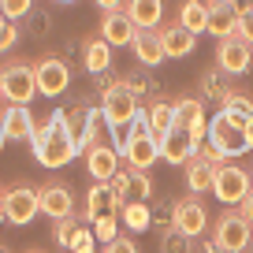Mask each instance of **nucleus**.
Returning a JSON list of instances; mask_svg holds the SVG:
<instances>
[{
    "mask_svg": "<svg viewBox=\"0 0 253 253\" xmlns=\"http://www.w3.org/2000/svg\"><path fill=\"white\" fill-rule=\"evenodd\" d=\"M4 108H8V97H4V89H0V112H4Z\"/></svg>",
    "mask_w": 253,
    "mask_h": 253,
    "instance_id": "47",
    "label": "nucleus"
},
{
    "mask_svg": "<svg viewBox=\"0 0 253 253\" xmlns=\"http://www.w3.org/2000/svg\"><path fill=\"white\" fill-rule=\"evenodd\" d=\"M220 75H223L220 67H216V71H205V75H201V93H205V97H216V101H220V97L227 93V86H223ZM205 97H201V101H205Z\"/></svg>",
    "mask_w": 253,
    "mask_h": 253,
    "instance_id": "32",
    "label": "nucleus"
},
{
    "mask_svg": "<svg viewBox=\"0 0 253 253\" xmlns=\"http://www.w3.org/2000/svg\"><path fill=\"white\" fill-rule=\"evenodd\" d=\"M209 8H231V0H205Z\"/></svg>",
    "mask_w": 253,
    "mask_h": 253,
    "instance_id": "44",
    "label": "nucleus"
},
{
    "mask_svg": "<svg viewBox=\"0 0 253 253\" xmlns=\"http://www.w3.org/2000/svg\"><path fill=\"white\" fill-rule=\"evenodd\" d=\"M134 60L142 63V67H160V63L168 60V52H164V41H160V30H138V38H134Z\"/></svg>",
    "mask_w": 253,
    "mask_h": 253,
    "instance_id": "18",
    "label": "nucleus"
},
{
    "mask_svg": "<svg viewBox=\"0 0 253 253\" xmlns=\"http://www.w3.org/2000/svg\"><path fill=\"white\" fill-rule=\"evenodd\" d=\"M212 242L223 246V250H231V253H246L253 246V223L246 220L242 212H231L227 209L212 227Z\"/></svg>",
    "mask_w": 253,
    "mask_h": 253,
    "instance_id": "7",
    "label": "nucleus"
},
{
    "mask_svg": "<svg viewBox=\"0 0 253 253\" xmlns=\"http://www.w3.org/2000/svg\"><path fill=\"white\" fill-rule=\"evenodd\" d=\"M41 212L52 216V220H67L75 212V194L67 182H48L41 186Z\"/></svg>",
    "mask_w": 253,
    "mask_h": 253,
    "instance_id": "14",
    "label": "nucleus"
},
{
    "mask_svg": "<svg viewBox=\"0 0 253 253\" xmlns=\"http://www.w3.org/2000/svg\"><path fill=\"white\" fill-rule=\"evenodd\" d=\"M34 11V0H0V15L11 19V23H19V19H26Z\"/></svg>",
    "mask_w": 253,
    "mask_h": 253,
    "instance_id": "31",
    "label": "nucleus"
},
{
    "mask_svg": "<svg viewBox=\"0 0 253 253\" xmlns=\"http://www.w3.org/2000/svg\"><path fill=\"white\" fill-rule=\"evenodd\" d=\"M93 4L104 11V15H108V11H119V8H123V0H93Z\"/></svg>",
    "mask_w": 253,
    "mask_h": 253,
    "instance_id": "42",
    "label": "nucleus"
},
{
    "mask_svg": "<svg viewBox=\"0 0 253 253\" xmlns=\"http://www.w3.org/2000/svg\"><path fill=\"white\" fill-rule=\"evenodd\" d=\"M38 130V119L30 116V104H8L0 112V134L4 142H30Z\"/></svg>",
    "mask_w": 253,
    "mask_h": 253,
    "instance_id": "12",
    "label": "nucleus"
},
{
    "mask_svg": "<svg viewBox=\"0 0 253 253\" xmlns=\"http://www.w3.org/2000/svg\"><path fill=\"white\" fill-rule=\"evenodd\" d=\"M194 153H198L194 138H190L186 130H179V126H175L171 134L160 138V160H168V164H182L186 168L190 160H194Z\"/></svg>",
    "mask_w": 253,
    "mask_h": 253,
    "instance_id": "16",
    "label": "nucleus"
},
{
    "mask_svg": "<svg viewBox=\"0 0 253 253\" xmlns=\"http://www.w3.org/2000/svg\"><path fill=\"white\" fill-rule=\"evenodd\" d=\"M246 142H250V149H253V119L246 123Z\"/></svg>",
    "mask_w": 253,
    "mask_h": 253,
    "instance_id": "45",
    "label": "nucleus"
},
{
    "mask_svg": "<svg viewBox=\"0 0 253 253\" xmlns=\"http://www.w3.org/2000/svg\"><path fill=\"white\" fill-rule=\"evenodd\" d=\"M82 67H86L89 75H104L112 67V45L104 38H89L86 45H82Z\"/></svg>",
    "mask_w": 253,
    "mask_h": 253,
    "instance_id": "21",
    "label": "nucleus"
},
{
    "mask_svg": "<svg viewBox=\"0 0 253 253\" xmlns=\"http://www.w3.org/2000/svg\"><path fill=\"white\" fill-rule=\"evenodd\" d=\"M82 157H86V171L93 182H112V175L119 171V157L123 153H116V145H93Z\"/></svg>",
    "mask_w": 253,
    "mask_h": 253,
    "instance_id": "13",
    "label": "nucleus"
},
{
    "mask_svg": "<svg viewBox=\"0 0 253 253\" xmlns=\"http://www.w3.org/2000/svg\"><path fill=\"white\" fill-rule=\"evenodd\" d=\"M201 253H231V250H223V246H216V242H201Z\"/></svg>",
    "mask_w": 253,
    "mask_h": 253,
    "instance_id": "43",
    "label": "nucleus"
},
{
    "mask_svg": "<svg viewBox=\"0 0 253 253\" xmlns=\"http://www.w3.org/2000/svg\"><path fill=\"white\" fill-rule=\"evenodd\" d=\"M250 190H253V175L246 171V168H238L235 160H223V164L216 168V175H212L216 201H223V205H242Z\"/></svg>",
    "mask_w": 253,
    "mask_h": 253,
    "instance_id": "6",
    "label": "nucleus"
},
{
    "mask_svg": "<svg viewBox=\"0 0 253 253\" xmlns=\"http://www.w3.org/2000/svg\"><path fill=\"white\" fill-rule=\"evenodd\" d=\"M238 38H242L246 45H253V11L238 15Z\"/></svg>",
    "mask_w": 253,
    "mask_h": 253,
    "instance_id": "40",
    "label": "nucleus"
},
{
    "mask_svg": "<svg viewBox=\"0 0 253 253\" xmlns=\"http://www.w3.org/2000/svg\"><path fill=\"white\" fill-rule=\"evenodd\" d=\"M212 175H216L212 164H205L201 157H194L186 164V190L190 194H205V190L212 194Z\"/></svg>",
    "mask_w": 253,
    "mask_h": 253,
    "instance_id": "24",
    "label": "nucleus"
},
{
    "mask_svg": "<svg viewBox=\"0 0 253 253\" xmlns=\"http://www.w3.org/2000/svg\"><path fill=\"white\" fill-rule=\"evenodd\" d=\"M101 38L108 41L112 48L134 45V38H138V26L130 23V15H126V11H108V15L101 19Z\"/></svg>",
    "mask_w": 253,
    "mask_h": 253,
    "instance_id": "15",
    "label": "nucleus"
},
{
    "mask_svg": "<svg viewBox=\"0 0 253 253\" xmlns=\"http://www.w3.org/2000/svg\"><path fill=\"white\" fill-rule=\"evenodd\" d=\"M194 157H201V160H205V164H212V168H220V164H223V153L216 149L212 142H201V145H198V153H194Z\"/></svg>",
    "mask_w": 253,
    "mask_h": 253,
    "instance_id": "38",
    "label": "nucleus"
},
{
    "mask_svg": "<svg viewBox=\"0 0 253 253\" xmlns=\"http://www.w3.org/2000/svg\"><path fill=\"white\" fill-rule=\"evenodd\" d=\"M220 104H223V112H231V116H238V119H253V101L242 89H227V93L220 97Z\"/></svg>",
    "mask_w": 253,
    "mask_h": 253,
    "instance_id": "29",
    "label": "nucleus"
},
{
    "mask_svg": "<svg viewBox=\"0 0 253 253\" xmlns=\"http://www.w3.org/2000/svg\"><path fill=\"white\" fill-rule=\"evenodd\" d=\"M145 116H149V130L157 138H164V134L175 130V104L171 101H153L149 108H145Z\"/></svg>",
    "mask_w": 253,
    "mask_h": 253,
    "instance_id": "23",
    "label": "nucleus"
},
{
    "mask_svg": "<svg viewBox=\"0 0 253 253\" xmlns=\"http://www.w3.org/2000/svg\"><path fill=\"white\" fill-rule=\"evenodd\" d=\"M0 253H8V250H4V246H0Z\"/></svg>",
    "mask_w": 253,
    "mask_h": 253,
    "instance_id": "49",
    "label": "nucleus"
},
{
    "mask_svg": "<svg viewBox=\"0 0 253 253\" xmlns=\"http://www.w3.org/2000/svg\"><path fill=\"white\" fill-rule=\"evenodd\" d=\"M0 89L8 97V104H30L38 97V79H34V63L8 60L0 67Z\"/></svg>",
    "mask_w": 253,
    "mask_h": 253,
    "instance_id": "5",
    "label": "nucleus"
},
{
    "mask_svg": "<svg viewBox=\"0 0 253 253\" xmlns=\"http://www.w3.org/2000/svg\"><path fill=\"white\" fill-rule=\"evenodd\" d=\"M160 41H164V52H168V60H186V56L194 52V48H198V34L182 30L179 23L164 26V30H160Z\"/></svg>",
    "mask_w": 253,
    "mask_h": 253,
    "instance_id": "20",
    "label": "nucleus"
},
{
    "mask_svg": "<svg viewBox=\"0 0 253 253\" xmlns=\"http://www.w3.org/2000/svg\"><path fill=\"white\" fill-rule=\"evenodd\" d=\"M246 253H253V246H250V250H246Z\"/></svg>",
    "mask_w": 253,
    "mask_h": 253,
    "instance_id": "50",
    "label": "nucleus"
},
{
    "mask_svg": "<svg viewBox=\"0 0 253 253\" xmlns=\"http://www.w3.org/2000/svg\"><path fill=\"white\" fill-rule=\"evenodd\" d=\"M119 216H123V223L130 231H149L153 227V212L142 205V201H126V205L119 209Z\"/></svg>",
    "mask_w": 253,
    "mask_h": 253,
    "instance_id": "28",
    "label": "nucleus"
},
{
    "mask_svg": "<svg viewBox=\"0 0 253 253\" xmlns=\"http://www.w3.org/2000/svg\"><path fill=\"white\" fill-rule=\"evenodd\" d=\"M56 4H60V8H71V4H75V0H56Z\"/></svg>",
    "mask_w": 253,
    "mask_h": 253,
    "instance_id": "48",
    "label": "nucleus"
},
{
    "mask_svg": "<svg viewBox=\"0 0 253 253\" xmlns=\"http://www.w3.org/2000/svg\"><path fill=\"white\" fill-rule=\"evenodd\" d=\"M41 212V190L34 186H11L8 194H4V216H8V223H30L34 216Z\"/></svg>",
    "mask_w": 253,
    "mask_h": 253,
    "instance_id": "9",
    "label": "nucleus"
},
{
    "mask_svg": "<svg viewBox=\"0 0 253 253\" xmlns=\"http://www.w3.org/2000/svg\"><path fill=\"white\" fill-rule=\"evenodd\" d=\"M101 112H104V123H108L112 138H116L119 126H130V123H134V116L142 112V108H138V93L126 86V82L112 79L108 86L101 89Z\"/></svg>",
    "mask_w": 253,
    "mask_h": 253,
    "instance_id": "2",
    "label": "nucleus"
},
{
    "mask_svg": "<svg viewBox=\"0 0 253 253\" xmlns=\"http://www.w3.org/2000/svg\"><path fill=\"white\" fill-rule=\"evenodd\" d=\"M171 227L186 238H201L209 231V212L198 198H182L171 205Z\"/></svg>",
    "mask_w": 253,
    "mask_h": 253,
    "instance_id": "10",
    "label": "nucleus"
},
{
    "mask_svg": "<svg viewBox=\"0 0 253 253\" xmlns=\"http://www.w3.org/2000/svg\"><path fill=\"white\" fill-rule=\"evenodd\" d=\"M216 67L223 75H246L253 67V45H246L242 38H220L216 45Z\"/></svg>",
    "mask_w": 253,
    "mask_h": 253,
    "instance_id": "11",
    "label": "nucleus"
},
{
    "mask_svg": "<svg viewBox=\"0 0 253 253\" xmlns=\"http://www.w3.org/2000/svg\"><path fill=\"white\" fill-rule=\"evenodd\" d=\"M34 79H38V93L41 97H60L71 86V67L60 56H41L34 63Z\"/></svg>",
    "mask_w": 253,
    "mask_h": 253,
    "instance_id": "8",
    "label": "nucleus"
},
{
    "mask_svg": "<svg viewBox=\"0 0 253 253\" xmlns=\"http://www.w3.org/2000/svg\"><path fill=\"white\" fill-rule=\"evenodd\" d=\"M101 130H108V123H104V112L101 108H89V119L86 126H82V134H79V149H93V145H104L101 142Z\"/></svg>",
    "mask_w": 253,
    "mask_h": 253,
    "instance_id": "27",
    "label": "nucleus"
},
{
    "mask_svg": "<svg viewBox=\"0 0 253 253\" xmlns=\"http://www.w3.org/2000/svg\"><path fill=\"white\" fill-rule=\"evenodd\" d=\"M209 11H212V8H209L205 0H182L175 23H179L182 30H190V34H205L209 30Z\"/></svg>",
    "mask_w": 253,
    "mask_h": 253,
    "instance_id": "22",
    "label": "nucleus"
},
{
    "mask_svg": "<svg viewBox=\"0 0 253 253\" xmlns=\"http://www.w3.org/2000/svg\"><path fill=\"white\" fill-rule=\"evenodd\" d=\"M15 45H19V26L0 15V52H11Z\"/></svg>",
    "mask_w": 253,
    "mask_h": 253,
    "instance_id": "34",
    "label": "nucleus"
},
{
    "mask_svg": "<svg viewBox=\"0 0 253 253\" xmlns=\"http://www.w3.org/2000/svg\"><path fill=\"white\" fill-rule=\"evenodd\" d=\"M123 11L130 15V23L138 30H157L164 19V0H126Z\"/></svg>",
    "mask_w": 253,
    "mask_h": 253,
    "instance_id": "19",
    "label": "nucleus"
},
{
    "mask_svg": "<svg viewBox=\"0 0 253 253\" xmlns=\"http://www.w3.org/2000/svg\"><path fill=\"white\" fill-rule=\"evenodd\" d=\"M246 123H250V119L220 112L216 119H209V142H212L223 157H242V153L250 149V142H246Z\"/></svg>",
    "mask_w": 253,
    "mask_h": 253,
    "instance_id": "4",
    "label": "nucleus"
},
{
    "mask_svg": "<svg viewBox=\"0 0 253 253\" xmlns=\"http://www.w3.org/2000/svg\"><path fill=\"white\" fill-rule=\"evenodd\" d=\"M101 253H138V246H134V238H123V235H119V238H112Z\"/></svg>",
    "mask_w": 253,
    "mask_h": 253,
    "instance_id": "39",
    "label": "nucleus"
},
{
    "mask_svg": "<svg viewBox=\"0 0 253 253\" xmlns=\"http://www.w3.org/2000/svg\"><path fill=\"white\" fill-rule=\"evenodd\" d=\"M30 253H41V250H30Z\"/></svg>",
    "mask_w": 253,
    "mask_h": 253,
    "instance_id": "51",
    "label": "nucleus"
},
{
    "mask_svg": "<svg viewBox=\"0 0 253 253\" xmlns=\"http://www.w3.org/2000/svg\"><path fill=\"white\" fill-rule=\"evenodd\" d=\"M93 235H97V246H108L112 238H119V220H116V216H101V220H93Z\"/></svg>",
    "mask_w": 253,
    "mask_h": 253,
    "instance_id": "30",
    "label": "nucleus"
},
{
    "mask_svg": "<svg viewBox=\"0 0 253 253\" xmlns=\"http://www.w3.org/2000/svg\"><path fill=\"white\" fill-rule=\"evenodd\" d=\"M238 212H242L246 220L253 223V190H250V194H246V201H242V205H238Z\"/></svg>",
    "mask_w": 253,
    "mask_h": 253,
    "instance_id": "41",
    "label": "nucleus"
},
{
    "mask_svg": "<svg viewBox=\"0 0 253 253\" xmlns=\"http://www.w3.org/2000/svg\"><path fill=\"white\" fill-rule=\"evenodd\" d=\"M123 160L130 171H149L160 160V138L149 130V116L145 112L134 116V123H130V130L123 138Z\"/></svg>",
    "mask_w": 253,
    "mask_h": 253,
    "instance_id": "1",
    "label": "nucleus"
},
{
    "mask_svg": "<svg viewBox=\"0 0 253 253\" xmlns=\"http://www.w3.org/2000/svg\"><path fill=\"white\" fill-rule=\"evenodd\" d=\"M93 253H101V250H93Z\"/></svg>",
    "mask_w": 253,
    "mask_h": 253,
    "instance_id": "52",
    "label": "nucleus"
},
{
    "mask_svg": "<svg viewBox=\"0 0 253 253\" xmlns=\"http://www.w3.org/2000/svg\"><path fill=\"white\" fill-rule=\"evenodd\" d=\"M130 194H142V198H149V194H153L149 171H130Z\"/></svg>",
    "mask_w": 253,
    "mask_h": 253,
    "instance_id": "37",
    "label": "nucleus"
},
{
    "mask_svg": "<svg viewBox=\"0 0 253 253\" xmlns=\"http://www.w3.org/2000/svg\"><path fill=\"white\" fill-rule=\"evenodd\" d=\"M119 209H123V201L116 198V190H112V182H97L93 190H89L86 198V220H101V216H119Z\"/></svg>",
    "mask_w": 253,
    "mask_h": 253,
    "instance_id": "17",
    "label": "nucleus"
},
{
    "mask_svg": "<svg viewBox=\"0 0 253 253\" xmlns=\"http://www.w3.org/2000/svg\"><path fill=\"white\" fill-rule=\"evenodd\" d=\"M8 220V216H4V190H0V223Z\"/></svg>",
    "mask_w": 253,
    "mask_h": 253,
    "instance_id": "46",
    "label": "nucleus"
},
{
    "mask_svg": "<svg viewBox=\"0 0 253 253\" xmlns=\"http://www.w3.org/2000/svg\"><path fill=\"white\" fill-rule=\"evenodd\" d=\"M250 175H253V171H250Z\"/></svg>",
    "mask_w": 253,
    "mask_h": 253,
    "instance_id": "53",
    "label": "nucleus"
},
{
    "mask_svg": "<svg viewBox=\"0 0 253 253\" xmlns=\"http://www.w3.org/2000/svg\"><path fill=\"white\" fill-rule=\"evenodd\" d=\"M79 153H82V149H79V138L67 130L63 112H52V116H48V138H45V149L38 153V164H45V168H63V164H71Z\"/></svg>",
    "mask_w": 253,
    "mask_h": 253,
    "instance_id": "3",
    "label": "nucleus"
},
{
    "mask_svg": "<svg viewBox=\"0 0 253 253\" xmlns=\"http://www.w3.org/2000/svg\"><path fill=\"white\" fill-rule=\"evenodd\" d=\"M201 119H205V101H198V97H179L175 101V126L179 130H190Z\"/></svg>",
    "mask_w": 253,
    "mask_h": 253,
    "instance_id": "25",
    "label": "nucleus"
},
{
    "mask_svg": "<svg viewBox=\"0 0 253 253\" xmlns=\"http://www.w3.org/2000/svg\"><path fill=\"white\" fill-rule=\"evenodd\" d=\"M205 34H212V38H235L238 34V11L235 8H212Z\"/></svg>",
    "mask_w": 253,
    "mask_h": 253,
    "instance_id": "26",
    "label": "nucleus"
},
{
    "mask_svg": "<svg viewBox=\"0 0 253 253\" xmlns=\"http://www.w3.org/2000/svg\"><path fill=\"white\" fill-rule=\"evenodd\" d=\"M160 250L164 253H190V246H186V235H179V231H164V242H160Z\"/></svg>",
    "mask_w": 253,
    "mask_h": 253,
    "instance_id": "36",
    "label": "nucleus"
},
{
    "mask_svg": "<svg viewBox=\"0 0 253 253\" xmlns=\"http://www.w3.org/2000/svg\"><path fill=\"white\" fill-rule=\"evenodd\" d=\"M82 223L75 220V216H67V220H56V246H63V250H71L75 235H79Z\"/></svg>",
    "mask_w": 253,
    "mask_h": 253,
    "instance_id": "33",
    "label": "nucleus"
},
{
    "mask_svg": "<svg viewBox=\"0 0 253 253\" xmlns=\"http://www.w3.org/2000/svg\"><path fill=\"white\" fill-rule=\"evenodd\" d=\"M93 250H97L93 227H79V235H75V242H71V253H93Z\"/></svg>",
    "mask_w": 253,
    "mask_h": 253,
    "instance_id": "35",
    "label": "nucleus"
}]
</instances>
